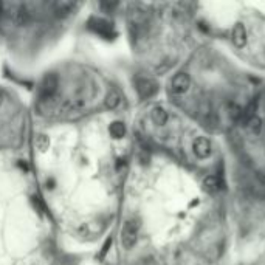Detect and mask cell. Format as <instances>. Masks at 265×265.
Here are the masks:
<instances>
[{
    "instance_id": "cell-1",
    "label": "cell",
    "mask_w": 265,
    "mask_h": 265,
    "mask_svg": "<svg viewBox=\"0 0 265 265\" xmlns=\"http://www.w3.org/2000/svg\"><path fill=\"white\" fill-rule=\"evenodd\" d=\"M138 233H139L138 220H135V219L126 220L123 228H121V244H123V247L131 250L138 241Z\"/></svg>"
},
{
    "instance_id": "cell-2",
    "label": "cell",
    "mask_w": 265,
    "mask_h": 265,
    "mask_svg": "<svg viewBox=\"0 0 265 265\" xmlns=\"http://www.w3.org/2000/svg\"><path fill=\"white\" fill-rule=\"evenodd\" d=\"M58 86H59V78L58 75L54 73H48L44 81L40 84V89H39V96L42 98V101H47V100H51L53 95L58 90Z\"/></svg>"
},
{
    "instance_id": "cell-3",
    "label": "cell",
    "mask_w": 265,
    "mask_h": 265,
    "mask_svg": "<svg viewBox=\"0 0 265 265\" xmlns=\"http://www.w3.org/2000/svg\"><path fill=\"white\" fill-rule=\"evenodd\" d=\"M135 89H136V92H138L141 100H149V98H152L158 92L157 82L149 79V78H138L135 81Z\"/></svg>"
},
{
    "instance_id": "cell-4",
    "label": "cell",
    "mask_w": 265,
    "mask_h": 265,
    "mask_svg": "<svg viewBox=\"0 0 265 265\" xmlns=\"http://www.w3.org/2000/svg\"><path fill=\"white\" fill-rule=\"evenodd\" d=\"M89 28L92 31H95L96 34H100L106 39H110L115 36V31H114V26H112L107 20L104 19H92L89 22Z\"/></svg>"
},
{
    "instance_id": "cell-5",
    "label": "cell",
    "mask_w": 265,
    "mask_h": 265,
    "mask_svg": "<svg viewBox=\"0 0 265 265\" xmlns=\"http://www.w3.org/2000/svg\"><path fill=\"white\" fill-rule=\"evenodd\" d=\"M192 150L194 153L197 155L199 158H208L211 155V143H209V139L205 138V136H199L194 139V144H192Z\"/></svg>"
},
{
    "instance_id": "cell-6",
    "label": "cell",
    "mask_w": 265,
    "mask_h": 265,
    "mask_svg": "<svg viewBox=\"0 0 265 265\" xmlns=\"http://www.w3.org/2000/svg\"><path fill=\"white\" fill-rule=\"evenodd\" d=\"M171 87L175 93H185L188 92V89L191 87V78L188 73H177L174 78H172V82H171Z\"/></svg>"
},
{
    "instance_id": "cell-7",
    "label": "cell",
    "mask_w": 265,
    "mask_h": 265,
    "mask_svg": "<svg viewBox=\"0 0 265 265\" xmlns=\"http://www.w3.org/2000/svg\"><path fill=\"white\" fill-rule=\"evenodd\" d=\"M223 188V181L220 177L217 175H208L205 180H203V189L209 194H216L219 192L220 189Z\"/></svg>"
},
{
    "instance_id": "cell-8",
    "label": "cell",
    "mask_w": 265,
    "mask_h": 265,
    "mask_svg": "<svg viewBox=\"0 0 265 265\" xmlns=\"http://www.w3.org/2000/svg\"><path fill=\"white\" fill-rule=\"evenodd\" d=\"M121 100H123L121 93L117 89H110L104 98V104L109 110H115L121 106Z\"/></svg>"
},
{
    "instance_id": "cell-9",
    "label": "cell",
    "mask_w": 265,
    "mask_h": 265,
    "mask_svg": "<svg viewBox=\"0 0 265 265\" xmlns=\"http://www.w3.org/2000/svg\"><path fill=\"white\" fill-rule=\"evenodd\" d=\"M233 42L237 48H242L247 44V31L242 23H236L233 28Z\"/></svg>"
},
{
    "instance_id": "cell-10",
    "label": "cell",
    "mask_w": 265,
    "mask_h": 265,
    "mask_svg": "<svg viewBox=\"0 0 265 265\" xmlns=\"http://www.w3.org/2000/svg\"><path fill=\"white\" fill-rule=\"evenodd\" d=\"M53 6V12H54V16H58V17H64L67 16V14L72 12V9L76 6L73 2H56L51 5Z\"/></svg>"
},
{
    "instance_id": "cell-11",
    "label": "cell",
    "mask_w": 265,
    "mask_h": 265,
    "mask_svg": "<svg viewBox=\"0 0 265 265\" xmlns=\"http://www.w3.org/2000/svg\"><path fill=\"white\" fill-rule=\"evenodd\" d=\"M150 118H152V121L155 123L157 126H164V124L167 123V118H169V117H167V112H166L163 107L157 106V107L152 109Z\"/></svg>"
},
{
    "instance_id": "cell-12",
    "label": "cell",
    "mask_w": 265,
    "mask_h": 265,
    "mask_svg": "<svg viewBox=\"0 0 265 265\" xmlns=\"http://www.w3.org/2000/svg\"><path fill=\"white\" fill-rule=\"evenodd\" d=\"M247 126H248V129L251 133H255V135H259L261 133V129H262V121L259 120V117H251L248 121H247Z\"/></svg>"
},
{
    "instance_id": "cell-13",
    "label": "cell",
    "mask_w": 265,
    "mask_h": 265,
    "mask_svg": "<svg viewBox=\"0 0 265 265\" xmlns=\"http://www.w3.org/2000/svg\"><path fill=\"white\" fill-rule=\"evenodd\" d=\"M110 133L114 135L115 138L124 136V135H126V126H124L123 123H120V121L114 123V124L110 126Z\"/></svg>"
},
{
    "instance_id": "cell-14",
    "label": "cell",
    "mask_w": 265,
    "mask_h": 265,
    "mask_svg": "<svg viewBox=\"0 0 265 265\" xmlns=\"http://www.w3.org/2000/svg\"><path fill=\"white\" fill-rule=\"evenodd\" d=\"M36 144H37L39 149L44 150V149L48 146V139H47V136H45V135H39V138L36 139Z\"/></svg>"
},
{
    "instance_id": "cell-15",
    "label": "cell",
    "mask_w": 265,
    "mask_h": 265,
    "mask_svg": "<svg viewBox=\"0 0 265 265\" xmlns=\"http://www.w3.org/2000/svg\"><path fill=\"white\" fill-rule=\"evenodd\" d=\"M100 6H101V8H110V9H114L115 6H118V3H106V2H104V3H101Z\"/></svg>"
},
{
    "instance_id": "cell-16",
    "label": "cell",
    "mask_w": 265,
    "mask_h": 265,
    "mask_svg": "<svg viewBox=\"0 0 265 265\" xmlns=\"http://www.w3.org/2000/svg\"><path fill=\"white\" fill-rule=\"evenodd\" d=\"M2 101H3V96H2V93H0V104H2Z\"/></svg>"
}]
</instances>
